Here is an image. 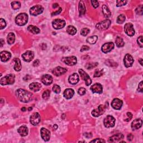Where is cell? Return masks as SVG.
I'll return each mask as SVG.
<instances>
[{
	"label": "cell",
	"instance_id": "cell-59",
	"mask_svg": "<svg viewBox=\"0 0 143 143\" xmlns=\"http://www.w3.org/2000/svg\"><path fill=\"white\" fill-rule=\"evenodd\" d=\"M21 111H26V108L25 107H22V109H21Z\"/></svg>",
	"mask_w": 143,
	"mask_h": 143
},
{
	"label": "cell",
	"instance_id": "cell-11",
	"mask_svg": "<svg viewBox=\"0 0 143 143\" xmlns=\"http://www.w3.org/2000/svg\"><path fill=\"white\" fill-rule=\"evenodd\" d=\"M124 30L126 34L129 36H133L135 34V30L133 28V24L131 23H127L124 26Z\"/></svg>",
	"mask_w": 143,
	"mask_h": 143
},
{
	"label": "cell",
	"instance_id": "cell-20",
	"mask_svg": "<svg viewBox=\"0 0 143 143\" xmlns=\"http://www.w3.org/2000/svg\"><path fill=\"white\" fill-rule=\"evenodd\" d=\"M41 80H42V82L46 86L50 85L53 82V78L49 74H45L43 75Z\"/></svg>",
	"mask_w": 143,
	"mask_h": 143
},
{
	"label": "cell",
	"instance_id": "cell-54",
	"mask_svg": "<svg viewBox=\"0 0 143 143\" xmlns=\"http://www.w3.org/2000/svg\"><path fill=\"white\" fill-rule=\"evenodd\" d=\"M133 138H134V136L131 134H129V135H127V140L129 141H131L133 139Z\"/></svg>",
	"mask_w": 143,
	"mask_h": 143
},
{
	"label": "cell",
	"instance_id": "cell-52",
	"mask_svg": "<svg viewBox=\"0 0 143 143\" xmlns=\"http://www.w3.org/2000/svg\"><path fill=\"white\" fill-rule=\"evenodd\" d=\"M62 8H59V9L57 10L56 11H55V12H53L52 14H51V15L52 16H53V15H57L58 14H59L60 12H61V11H62Z\"/></svg>",
	"mask_w": 143,
	"mask_h": 143
},
{
	"label": "cell",
	"instance_id": "cell-18",
	"mask_svg": "<svg viewBox=\"0 0 143 143\" xmlns=\"http://www.w3.org/2000/svg\"><path fill=\"white\" fill-rule=\"evenodd\" d=\"M91 90L93 93H97L98 94H101L103 91L102 86L100 83H95L91 87Z\"/></svg>",
	"mask_w": 143,
	"mask_h": 143
},
{
	"label": "cell",
	"instance_id": "cell-49",
	"mask_svg": "<svg viewBox=\"0 0 143 143\" xmlns=\"http://www.w3.org/2000/svg\"><path fill=\"white\" fill-rule=\"evenodd\" d=\"M91 4L93 7H94L95 8L98 7L99 6L98 2L97 1H95V0H94V1H91Z\"/></svg>",
	"mask_w": 143,
	"mask_h": 143
},
{
	"label": "cell",
	"instance_id": "cell-31",
	"mask_svg": "<svg viewBox=\"0 0 143 143\" xmlns=\"http://www.w3.org/2000/svg\"><path fill=\"white\" fill-rule=\"evenodd\" d=\"M102 12L104 15V16L106 17V18H109V17L111 16V11H110L109 8L107 7V6L106 5H103L102 7Z\"/></svg>",
	"mask_w": 143,
	"mask_h": 143
},
{
	"label": "cell",
	"instance_id": "cell-6",
	"mask_svg": "<svg viewBox=\"0 0 143 143\" xmlns=\"http://www.w3.org/2000/svg\"><path fill=\"white\" fill-rule=\"evenodd\" d=\"M106 110V107L103 105H100L97 109H94L92 111V115L95 118H97L103 115Z\"/></svg>",
	"mask_w": 143,
	"mask_h": 143
},
{
	"label": "cell",
	"instance_id": "cell-16",
	"mask_svg": "<svg viewBox=\"0 0 143 143\" xmlns=\"http://www.w3.org/2000/svg\"><path fill=\"white\" fill-rule=\"evenodd\" d=\"M22 57L25 62H30L33 59L34 57V54L33 51L30 50H28L22 55Z\"/></svg>",
	"mask_w": 143,
	"mask_h": 143
},
{
	"label": "cell",
	"instance_id": "cell-22",
	"mask_svg": "<svg viewBox=\"0 0 143 143\" xmlns=\"http://www.w3.org/2000/svg\"><path fill=\"white\" fill-rule=\"evenodd\" d=\"M124 138V136L123 135V134H122L121 133L117 134L112 136H111L109 139V141L111 142H116L117 141H119V140H120L121 139H123Z\"/></svg>",
	"mask_w": 143,
	"mask_h": 143
},
{
	"label": "cell",
	"instance_id": "cell-25",
	"mask_svg": "<svg viewBox=\"0 0 143 143\" xmlns=\"http://www.w3.org/2000/svg\"><path fill=\"white\" fill-rule=\"evenodd\" d=\"M74 94V90L72 88L66 89L63 93V96L67 99L71 98Z\"/></svg>",
	"mask_w": 143,
	"mask_h": 143
},
{
	"label": "cell",
	"instance_id": "cell-29",
	"mask_svg": "<svg viewBox=\"0 0 143 143\" xmlns=\"http://www.w3.org/2000/svg\"><path fill=\"white\" fill-rule=\"evenodd\" d=\"M86 7L83 1H80L79 3V12H80V16L83 15L86 13Z\"/></svg>",
	"mask_w": 143,
	"mask_h": 143
},
{
	"label": "cell",
	"instance_id": "cell-5",
	"mask_svg": "<svg viewBox=\"0 0 143 143\" xmlns=\"http://www.w3.org/2000/svg\"><path fill=\"white\" fill-rule=\"evenodd\" d=\"M104 125L107 128L112 127L115 124V119L113 116L108 115L104 119Z\"/></svg>",
	"mask_w": 143,
	"mask_h": 143
},
{
	"label": "cell",
	"instance_id": "cell-24",
	"mask_svg": "<svg viewBox=\"0 0 143 143\" xmlns=\"http://www.w3.org/2000/svg\"><path fill=\"white\" fill-rule=\"evenodd\" d=\"M11 54L10 53L7 51H3L1 53V60L2 62H6L10 59Z\"/></svg>",
	"mask_w": 143,
	"mask_h": 143
},
{
	"label": "cell",
	"instance_id": "cell-9",
	"mask_svg": "<svg viewBox=\"0 0 143 143\" xmlns=\"http://www.w3.org/2000/svg\"><path fill=\"white\" fill-rule=\"evenodd\" d=\"M79 73L81 75V78L83 79V80L85 81V83L87 86H88L89 85H91L92 83V80L91 78L89 77V75L87 74L86 73L84 72L83 69H79Z\"/></svg>",
	"mask_w": 143,
	"mask_h": 143
},
{
	"label": "cell",
	"instance_id": "cell-17",
	"mask_svg": "<svg viewBox=\"0 0 143 143\" xmlns=\"http://www.w3.org/2000/svg\"><path fill=\"white\" fill-rule=\"evenodd\" d=\"M66 72H67V69L66 68L61 67H57L53 70L52 73L56 76H60V75L66 73Z\"/></svg>",
	"mask_w": 143,
	"mask_h": 143
},
{
	"label": "cell",
	"instance_id": "cell-39",
	"mask_svg": "<svg viewBox=\"0 0 143 143\" xmlns=\"http://www.w3.org/2000/svg\"><path fill=\"white\" fill-rule=\"evenodd\" d=\"M53 92L54 93H57V94L59 93L60 92V91H61L60 86L57 85V84H54V86L53 87Z\"/></svg>",
	"mask_w": 143,
	"mask_h": 143
},
{
	"label": "cell",
	"instance_id": "cell-50",
	"mask_svg": "<svg viewBox=\"0 0 143 143\" xmlns=\"http://www.w3.org/2000/svg\"><path fill=\"white\" fill-rule=\"evenodd\" d=\"M142 81L140 82L138 86V91L140 92H142L143 91V87H142Z\"/></svg>",
	"mask_w": 143,
	"mask_h": 143
},
{
	"label": "cell",
	"instance_id": "cell-3",
	"mask_svg": "<svg viewBox=\"0 0 143 143\" xmlns=\"http://www.w3.org/2000/svg\"><path fill=\"white\" fill-rule=\"evenodd\" d=\"M15 76L14 74H8L1 79L0 83L2 86L8 85V84H12L15 82Z\"/></svg>",
	"mask_w": 143,
	"mask_h": 143
},
{
	"label": "cell",
	"instance_id": "cell-53",
	"mask_svg": "<svg viewBox=\"0 0 143 143\" xmlns=\"http://www.w3.org/2000/svg\"><path fill=\"white\" fill-rule=\"evenodd\" d=\"M89 49V47L87 45H83L81 49V51H86V50H88Z\"/></svg>",
	"mask_w": 143,
	"mask_h": 143
},
{
	"label": "cell",
	"instance_id": "cell-42",
	"mask_svg": "<svg viewBox=\"0 0 143 143\" xmlns=\"http://www.w3.org/2000/svg\"><path fill=\"white\" fill-rule=\"evenodd\" d=\"M89 33V29L88 28H83L81 31V34L82 36H85Z\"/></svg>",
	"mask_w": 143,
	"mask_h": 143
},
{
	"label": "cell",
	"instance_id": "cell-44",
	"mask_svg": "<svg viewBox=\"0 0 143 143\" xmlns=\"http://www.w3.org/2000/svg\"><path fill=\"white\" fill-rule=\"evenodd\" d=\"M6 26V21L3 19H0V29L2 30V29H4Z\"/></svg>",
	"mask_w": 143,
	"mask_h": 143
},
{
	"label": "cell",
	"instance_id": "cell-58",
	"mask_svg": "<svg viewBox=\"0 0 143 143\" xmlns=\"http://www.w3.org/2000/svg\"><path fill=\"white\" fill-rule=\"evenodd\" d=\"M139 61L140 63V64L141 66H142V58H140V59L139 60Z\"/></svg>",
	"mask_w": 143,
	"mask_h": 143
},
{
	"label": "cell",
	"instance_id": "cell-41",
	"mask_svg": "<svg viewBox=\"0 0 143 143\" xmlns=\"http://www.w3.org/2000/svg\"><path fill=\"white\" fill-rule=\"evenodd\" d=\"M103 73V70L102 69L101 71H99V70H97L96 71L95 73H94V77H100L102 75Z\"/></svg>",
	"mask_w": 143,
	"mask_h": 143
},
{
	"label": "cell",
	"instance_id": "cell-35",
	"mask_svg": "<svg viewBox=\"0 0 143 143\" xmlns=\"http://www.w3.org/2000/svg\"><path fill=\"white\" fill-rule=\"evenodd\" d=\"M116 45L119 48L122 47V46H124L125 45L123 39H122V38H121V37H119V36L117 37V38L116 39Z\"/></svg>",
	"mask_w": 143,
	"mask_h": 143
},
{
	"label": "cell",
	"instance_id": "cell-21",
	"mask_svg": "<svg viewBox=\"0 0 143 143\" xmlns=\"http://www.w3.org/2000/svg\"><path fill=\"white\" fill-rule=\"evenodd\" d=\"M142 126V120L140 119H137L131 123V128L133 130H138Z\"/></svg>",
	"mask_w": 143,
	"mask_h": 143
},
{
	"label": "cell",
	"instance_id": "cell-36",
	"mask_svg": "<svg viewBox=\"0 0 143 143\" xmlns=\"http://www.w3.org/2000/svg\"><path fill=\"white\" fill-rule=\"evenodd\" d=\"M11 7L14 10L19 9L21 7V4L19 1H14L11 2Z\"/></svg>",
	"mask_w": 143,
	"mask_h": 143
},
{
	"label": "cell",
	"instance_id": "cell-33",
	"mask_svg": "<svg viewBox=\"0 0 143 143\" xmlns=\"http://www.w3.org/2000/svg\"><path fill=\"white\" fill-rule=\"evenodd\" d=\"M7 43L9 44H12L14 43L15 40V34L12 33H10L8 34V36L7 37Z\"/></svg>",
	"mask_w": 143,
	"mask_h": 143
},
{
	"label": "cell",
	"instance_id": "cell-28",
	"mask_svg": "<svg viewBox=\"0 0 143 143\" xmlns=\"http://www.w3.org/2000/svg\"><path fill=\"white\" fill-rule=\"evenodd\" d=\"M14 62L15 63V65L14 67V69L16 71H18V72L20 71L22 68L21 61H20L19 58H15L14 59Z\"/></svg>",
	"mask_w": 143,
	"mask_h": 143
},
{
	"label": "cell",
	"instance_id": "cell-32",
	"mask_svg": "<svg viewBox=\"0 0 143 143\" xmlns=\"http://www.w3.org/2000/svg\"><path fill=\"white\" fill-rule=\"evenodd\" d=\"M67 31L69 34L71 35H74L77 33V29L73 26L69 25L67 27Z\"/></svg>",
	"mask_w": 143,
	"mask_h": 143
},
{
	"label": "cell",
	"instance_id": "cell-55",
	"mask_svg": "<svg viewBox=\"0 0 143 143\" xmlns=\"http://www.w3.org/2000/svg\"><path fill=\"white\" fill-rule=\"evenodd\" d=\"M39 64V60H35L34 62L33 66H34V67L38 66Z\"/></svg>",
	"mask_w": 143,
	"mask_h": 143
},
{
	"label": "cell",
	"instance_id": "cell-2",
	"mask_svg": "<svg viewBox=\"0 0 143 143\" xmlns=\"http://www.w3.org/2000/svg\"><path fill=\"white\" fill-rule=\"evenodd\" d=\"M28 21V15L26 13H21L18 15L15 19V22L19 26H24Z\"/></svg>",
	"mask_w": 143,
	"mask_h": 143
},
{
	"label": "cell",
	"instance_id": "cell-10",
	"mask_svg": "<svg viewBox=\"0 0 143 143\" xmlns=\"http://www.w3.org/2000/svg\"><path fill=\"white\" fill-rule=\"evenodd\" d=\"M52 25L55 29H60L64 27L66 25V21L63 20L55 19L52 22Z\"/></svg>",
	"mask_w": 143,
	"mask_h": 143
},
{
	"label": "cell",
	"instance_id": "cell-23",
	"mask_svg": "<svg viewBox=\"0 0 143 143\" xmlns=\"http://www.w3.org/2000/svg\"><path fill=\"white\" fill-rule=\"evenodd\" d=\"M69 82L72 84H77L80 81V77L77 73H73L68 78Z\"/></svg>",
	"mask_w": 143,
	"mask_h": 143
},
{
	"label": "cell",
	"instance_id": "cell-56",
	"mask_svg": "<svg viewBox=\"0 0 143 143\" xmlns=\"http://www.w3.org/2000/svg\"><path fill=\"white\" fill-rule=\"evenodd\" d=\"M58 6H59V5L57 4H53V7L54 8H55Z\"/></svg>",
	"mask_w": 143,
	"mask_h": 143
},
{
	"label": "cell",
	"instance_id": "cell-37",
	"mask_svg": "<svg viewBox=\"0 0 143 143\" xmlns=\"http://www.w3.org/2000/svg\"><path fill=\"white\" fill-rule=\"evenodd\" d=\"M126 20V17L124 15H120L118 17L117 19V22L119 24H121L124 23Z\"/></svg>",
	"mask_w": 143,
	"mask_h": 143
},
{
	"label": "cell",
	"instance_id": "cell-60",
	"mask_svg": "<svg viewBox=\"0 0 143 143\" xmlns=\"http://www.w3.org/2000/svg\"><path fill=\"white\" fill-rule=\"evenodd\" d=\"M32 109H32V107H30V108H29V111H30V110H31Z\"/></svg>",
	"mask_w": 143,
	"mask_h": 143
},
{
	"label": "cell",
	"instance_id": "cell-46",
	"mask_svg": "<svg viewBox=\"0 0 143 143\" xmlns=\"http://www.w3.org/2000/svg\"><path fill=\"white\" fill-rule=\"evenodd\" d=\"M135 12L137 14L141 15L142 14V6L141 5V6H140L137 7L135 10Z\"/></svg>",
	"mask_w": 143,
	"mask_h": 143
},
{
	"label": "cell",
	"instance_id": "cell-1",
	"mask_svg": "<svg viewBox=\"0 0 143 143\" xmlns=\"http://www.w3.org/2000/svg\"><path fill=\"white\" fill-rule=\"evenodd\" d=\"M16 95L17 97L19 98V100L24 103H27L30 102L33 97V95L31 93L21 88L16 90Z\"/></svg>",
	"mask_w": 143,
	"mask_h": 143
},
{
	"label": "cell",
	"instance_id": "cell-26",
	"mask_svg": "<svg viewBox=\"0 0 143 143\" xmlns=\"http://www.w3.org/2000/svg\"><path fill=\"white\" fill-rule=\"evenodd\" d=\"M41 87H42V85L41 84L37 82H33L30 84L29 86V88L34 92H37L39 91Z\"/></svg>",
	"mask_w": 143,
	"mask_h": 143
},
{
	"label": "cell",
	"instance_id": "cell-19",
	"mask_svg": "<svg viewBox=\"0 0 143 143\" xmlns=\"http://www.w3.org/2000/svg\"><path fill=\"white\" fill-rule=\"evenodd\" d=\"M122 104H123L122 101L121 100H120V99L116 98L113 99V101H112L111 106L114 109L119 110L121 109Z\"/></svg>",
	"mask_w": 143,
	"mask_h": 143
},
{
	"label": "cell",
	"instance_id": "cell-48",
	"mask_svg": "<svg viewBox=\"0 0 143 143\" xmlns=\"http://www.w3.org/2000/svg\"><path fill=\"white\" fill-rule=\"evenodd\" d=\"M137 42H138V44H139V45L140 46L141 48H142L143 45H142V36H140L138 37V40H137Z\"/></svg>",
	"mask_w": 143,
	"mask_h": 143
},
{
	"label": "cell",
	"instance_id": "cell-40",
	"mask_svg": "<svg viewBox=\"0 0 143 143\" xmlns=\"http://www.w3.org/2000/svg\"><path fill=\"white\" fill-rule=\"evenodd\" d=\"M49 96H50V91L49 90H46V91L43 92L42 97L44 100H48Z\"/></svg>",
	"mask_w": 143,
	"mask_h": 143
},
{
	"label": "cell",
	"instance_id": "cell-27",
	"mask_svg": "<svg viewBox=\"0 0 143 143\" xmlns=\"http://www.w3.org/2000/svg\"><path fill=\"white\" fill-rule=\"evenodd\" d=\"M18 133L21 136H25L28 134V129L25 126H22L18 129Z\"/></svg>",
	"mask_w": 143,
	"mask_h": 143
},
{
	"label": "cell",
	"instance_id": "cell-43",
	"mask_svg": "<svg viewBox=\"0 0 143 143\" xmlns=\"http://www.w3.org/2000/svg\"><path fill=\"white\" fill-rule=\"evenodd\" d=\"M127 4V1H121V0H119V1H116V6L118 7H121L122 6H124Z\"/></svg>",
	"mask_w": 143,
	"mask_h": 143
},
{
	"label": "cell",
	"instance_id": "cell-4",
	"mask_svg": "<svg viewBox=\"0 0 143 143\" xmlns=\"http://www.w3.org/2000/svg\"><path fill=\"white\" fill-rule=\"evenodd\" d=\"M111 25V21L109 19H106L96 25V28L99 30H105L109 28Z\"/></svg>",
	"mask_w": 143,
	"mask_h": 143
},
{
	"label": "cell",
	"instance_id": "cell-13",
	"mask_svg": "<svg viewBox=\"0 0 143 143\" xmlns=\"http://www.w3.org/2000/svg\"><path fill=\"white\" fill-rule=\"evenodd\" d=\"M41 136L42 139L45 141H48L50 138V132L45 128H42L40 130Z\"/></svg>",
	"mask_w": 143,
	"mask_h": 143
},
{
	"label": "cell",
	"instance_id": "cell-12",
	"mask_svg": "<svg viewBox=\"0 0 143 143\" xmlns=\"http://www.w3.org/2000/svg\"><path fill=\"white\" fill-rule=\"evenodd\" d=\"M40 120H41L40 116L39 115V113L37 112L34 113L31 116V117L30 118V121L31 124L32 125H34V126H35V125H37L40 122Z\"/></svg>",
	"mask_w": 143,
	"mask_h": 143
},
{
	"label": "cell",
	"instance_id": "cell-15",
	"mask_svg": "<svg viewBox=\"0 0 143 143\" xmlns=\"http://www.w3.org/2000/svg\"><path fill=\"white\" fill-rule=\"evenodd\" d=\"M113 48H114V44L112 42H109L103 44L102 46L101 49L104 53H107L111 51Z\"/></svg>",
	"mask_w": 143,
	"mask_h": 143
},
{
	"label": "cell",
	"instance_id": "cell-45",
	"mask_svg": "<svg viewBox=\"0 0 143 143\" xmlns=\"http://www.w3.org/2000/svg\"><path fill=\"white\" fill-rule=\"evenodd\" d=\"M86 89L84 88H83V87H81V88H79L78 91V94L81 96L84 95L86 93Z\"/></svg>",
	"mask_w": 143,
	"mask_h": 143
},
{
	"label": "cell",
	"instance_id": "cell-38",
	"mask_svg": "<svg viewBox=\"0 0 143 143\" xmlns=\"http://www.w3.org/2000/svg\"><path fill=\"white\" fill-rule=\"evenodd\" d=\"M98 63H87L86 65V68L88 69H92L95 67H97L98 66Z\"/></svg>",
	"mask_w": 143,
	"mask_h": 143
},
{
	"label": "cell",
	"instance_id": "cell-30",
	"mask_svg": "<svg viewBox=\"0 0 143 143\" xmlns=\"http://www.w3.org/2000/svg\"><path fill=\"white\" fill-rule=\"evenodd\" d=\"M28 30L29 31H30V33L34 34H39L40 32V29L37 27H36V26L34 25H29L28 28Z\"/></svg>",
	"mask_w": 143,
	"mask_h": 143
},
{
	"label": "cell",
	"instance_id": "cell-8",
	"mask_svg": "<svg viewBox=\"0 0 143 143\" xmlns=\"http://www.w3.org/2000/svg\"><path fill=\"white\" fill-rule=\"evenodd\" d=\"M44 11V8L40 5H36L32 7L30 10V13L31 15L37 16L42 14Z\"/></svg>",
	"mask_w": 143,
	"mask_h": 143
},
{
	"label": "cell",
	"instance_id": "cell-7",
	"mask_svg": "<svg viewBox=\"0 0 143 143\" xmlns=\"http://www.w3.org/2000/svg\"><path fill=\"white\" fill-rule=\"evenodd\" d=\"M62 61L68 66H74L76 64L77 62V58L74 56L64 57L62 59Z\"/></svg>",
	"mask_w": 143,
	"mask_h": 143
},
{
	"label": "cell",
	"instance_id": "cell-14",
	"mask_svg": "<svg viewBox=\"0 0 143 143\" xmlns=\"http://www.w3.org/2000/svg\"><path fill=\"white\" fill-rule=\"evenodd\" d=\"M124 65L125 66L129 68L132 66L134 63V59L133 57L129 54H127L125 56L124 59Z\"/></svg>",
	"mask_w": 143,
	"mask_h": 143
},
{
	"label": "cell",
	"instance_id": "cell-51",
	"mask_svg": "<svg viewBox=\"0 0 143 143\" xmlns=\"http://www.w3.org/2000/svg\"><path fill=\"white\" fill-rule=\"evenodd\" d=\"M105 142V141L103 139H96L95 140H93L91 141V142Z\"/></svg>",
	"mask_w": 143,
	"mask_h": 143
},
{
	"label": "cell",
	"instance_id": "cell-57",
	"mask_svg": "<svg viewBox=\"0 0 143 143\" xmlns=\"http://www.w3.org/2000/svg\"><path fill=\"white\" fill-rule=\"evenodd\" d=\"M1 46L2 47V46H3V45L4 44V43H5V42H4V40H3V39H1Z\"/></svg>",
	"mask_w": 143,
	"mask_h": 143
},
{
	"label": "cell",
	"instance_id": "cell-34",
	"mask_svg": "<svg viewBox=\"0 0 143 143\" xmlns=\"http://www.w3.org/2000/svg\"><path fill=\"white\" fill-rule=\"evenodd\" d=\"M98 39V37L96 35H94V36H92L88 37V38L87 39V42L91 44H94L97 42V40Z\"/></svg>",
	"mask_w": 143,
	"mask_h": 143
},
{
	"label": "cell",
	"instance_id": "cell-47",
	"mask_svg": "<svg viewBox=\"0 0 143 143\" xmlns=\"http://www.w3.org/2000/svg\"><path fill=\"white\" fill-rule=\"evenodd\" d=\"M133 118V115H132V113H131V112H127L126 113V118H125V121H129L130 120H131V119Z\"/></svg>",
	"mask_w": 143,
	"mask_h": 143
}]
</instances>
